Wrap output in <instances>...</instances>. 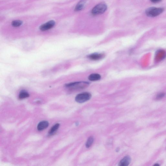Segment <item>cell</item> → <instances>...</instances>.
<instances>
[{
	"mask_svg": "<svg viewBox=\"0 0 166 166\" xmlns=\"http://www.w3.org/2000/svg\"><path fill=\"white\" fill-rule=\"evenodd\" d=\"M85 4H86V2L85 1H80L77 5L76 7H75V10L77 11L82 10L85 7Z\"/></svg>",
	"mask_w": 166,
	"mask_h": 166,
	"instance_id": "30bf717a",
	"label": "cell"
},
{
	"mask_svg": "<svg viewBox=\"0 0 166 166\" xmlns=\"http://www.w3.org/2000/svg\"><path fill=\"white\" fill-rule=\"evenodd\" d=\"M22 22L20 20H16L12 21V24L13 27H18L21 26L22 24Z\"/></svg>",
	"mask_w": 166,
	"mask_h": 166,
	"instance_id": "9a60e30c",
	"label": "cell"
},
{
	"mask_svg": "<svg viewBox=\"0 0 166 166\" xmlns=\"http://www.w3.org/2000/svg\"><path fill=\"white\" fill-rule=\"evenodd\" d=\"M49 125V123L46 121H43L39 123L37 126L38 130L41 131L44 130L48 127Z\"/></svg>",
	"mask_w": 166,
	"mask_h": 166,
	"instance_id": "52a82bcc",
	"label": "cell"
},
{
	"mask_svg": "<svg viewBox=\"0 0 166 166\" xmlns=\"http://www.w3.org/2000/svg\"><path fill=\"white\" fill-rule=\"evenodd\" d=\"M104 56L103 54L94 53L89 55L88 57L92 60H98L102 58Z\"/></svg>",
	"mask_w": 166,
	"mask_h": 166,
	"instance_id": "ba28073f",
	"label": "cell"
},
{
	"mask_svg": "<svg viewBox=\"0 0 166 166\" xmlns=\"http://www.w3.org/2000/svg\"><path fill=\"white\" fill-rule=\"evenodd\" d=\"M153 166H160V165L159 164H157V163H156V164H154Z\"/></svg>",
	"mask_w": 166,
	"mask_h": 166,
	"instance_id": "e0dca14e",
	"label": "cell"
},
{
	"mask_svg": "<svg viewBox=\"0 0 166 166\" xmlns=\"http://www.w3.org/2000/svg\"><path fill=\"white\" fill-rule=\"evenodd\" d=\"M107 5L105 4L101 3L95 6L92 10V13L95 15L102 14L106 11Z\"/></svg>",
	"mask_w": 166,
	"mask_h": 166,
	"instance_id": "277c9868",
	"label": "cell"
},
{
	"mask_svg": "<svg viewBox=\"0 0 166 166\" xmlns=\"http://www.w3.org/2000/svg\"><path fill=\"white\" fill-rule=\"evenodd\" d=\"M131 158L129 156H127L120 161L119 166H128L130 163Z\"/></svg>",
	"mask_w": 166,
	"mask_h": 166,
	"instance_id": "8992f818",
	"label": "cell"
},
{
	"mask_svg": "<svg viewBox=\"0 0 166 166\" xmlns=\"http://www.w3.org/2000/svg\"><path fill=\"white\" fill-rule=\"evenodd\" d=\"M60 126V124H59V123H56L53 127H52L51 129H50V130L49 131V134L50 135L53 134L58 129Z\"/></svg>",
	"mask_w": 166,
	"mask_h": 166,
	"instance_id": "8fae6325",
	"label": "cell"
},
{
	"mask_svg": "<svg viewBox=\"0 0 166 166\" xmlns=\"http://www.w3.org/2000/svg\"><path fill=\"white\" fill-rule=\"evenodd\" d=\"M92 96L91 94L88 92L80 93L75 97V100L77 102L82 103L85 102L90 100Z\"/></svg>",
	"mask_w": 166,
	"mask_h": 166,
	"instance_id": "3957f363",
	"label": "cell"
},
{
	"mask_svg": "<svg viewBox=\"0 0 166 166\" xmlns=\"http://www.w3.org/2000/svg\"><path fill=\"white\" fill-rule=\"evenodd\" d=\"M157 58L158 60H160L164 59L166 56V53L162 51L158 52L157 54Z\"/></svg>",
	"mask_w": 166,
	"mask_h": 166,
	"instance_id": "7c38bea8",
	"label": "cell"
},
{
	"mask_svg": "<svg viewBox=\"0 0 166 166\" xmlns=\"http://www.w3.org/2000/svg\"><path fill=\"white\" fill-rule=\"evenodd\" d=\"M94 139L93 137H89L86 143V146L87 148H89L94 143Z\"/></svg>",
	"mask_w": 166,
	"mask_h": 166,
	"instance_id": "4fadbf2b",
	"label": "cell"
},
{
	"mask_svg": "<svg viewBox=\"0 0 166 166\" xmlns=\"http://www.w3.org/2000/svg\"><path fill=\"white\" fill-rule=\"evenodd\" d=\"M101 78L100 75L98 74H92L89 76V80L91 81H96L100 80Z\"/></svg>",
	"mask_w": 166,
	"mask_h": 166,
	"instance_id": "9c48e42d",
	"label": "cell"
},
{
	"mask_svg": "<svg viewBox=\"0 0 166 166\" xmlns=\"http://www.w3.org/2000/svg\"><path fill=\"white\" fill-rule=\"evenodd\" d=\"M163 11V9L160 7H151L146 10V13L149 17H155L160 14Z\"/></svg>",
	"mask_w": 166,
	"mask_h": 166,
	"instance_id": "7a4b0ae2",
	"label": "cell"
},
{
	"mask_svg": "<svg viewBox=\"0 0 166 166\" xmlns=\"http://www.w3.org/2000/svg\"><path fill=\"white\" fill-rule=\"evenodd\" d=\"M29 94L26 92L23 91L20 93L19 97L20 99H23L29 97Z\"/></svg>",
	"mask_w": 166,
	"mask_h": 166,
	"instance_id": "5bb4252c",
	"label": "cell"
},
{
	"mask_svg": "<svg viewBox=\"0 0 166 166\" xmlns=\"http://www.w3.org/2000/svg\"><path fill=\"white\" fill-rule=\"evenodd\" d=\"M55 24V21L53 20H51L42 25L40 26V29L41 31H46L52 28Z\"/></svg>",
	"mask_w": 166,
	"mask_h": 166,
	"instance_id": "5b68a950",
	"label": "cell"
},
{
	"mask_svg": "<svg viewBox=\"0 0 166 166\" xmlns=\"http://www.w3.org/2000/svg\"><path fill=\"white\" fill-rule=\"evenodd\" d=\"M89 85L87 82L78 81L66 84L65 86L74 89H82L87 87Z\"/></svg>",
	"mask_w": 166,
	"mask_h": 166,
	"instance_id": "6da1fadb",
	"label": "cell"
},
{
	"mask_svg": "<svg viewBox=\"0 0 166 166\" xmlns=\"http://www.w3.org/2000/svg\"><path fill=\"white\" fill-rule=\"evenodd\" d=\"M165 94L164 93H159L156 96V99H161L164 96Z\"/></svg>",
	"mask_w": 166,
	"mask_h": 166,
	"instance_id": "2e32d148",
	"label": "cell"
}]
</instances>
